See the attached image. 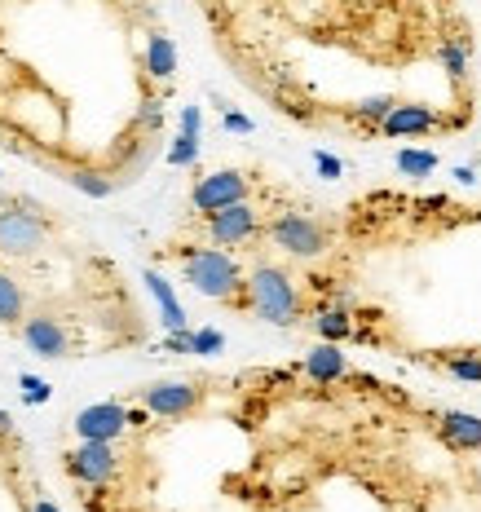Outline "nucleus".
Instances as JSON below:
<instances>
[{"instance_id":"obj_1","label":"nucleus","mask_w":481,"mask_h":512,"mask_svg":"<svg viewBox=\"0 0 481 512\" xmlns=\"http://www.w3.org/2000/svg\"><path fill=\"white\" fill-rule=\"evenodd\" d=\"M181 261V279L195 287L208 301H221L230 309H243L248 314V270L239 265V256L226 248H181L173 252Z\"/></svg>"},{"instance_id":"obj_2","label":"nucleus","mask_w":481,"mask_h":512,"mask_svg":"<svg viewBox=\"0 0 481 512\" xmlns=\"http://www.w3.org/2000/svg\"><path fill=\"white\" fill-rule=\"evenodd\" d=\"M248 314L274 327H296L305 318V287L287 265L261 261L248 270Z\"/></svg>"},{"instance_id":"obj_3","label":"nucleus","mask_w":481,"mask_h":512,"mask_svg":"<svg viewBox=\"0 0 481 512\" xmlns=\"http://www.w3.org/2000/svg\"><path fill=\"white\" fill-rule=\"evenodd\" d=\"M53 234V217L40 204H31L23 195L0 199V256H36Z\"/></svg>"},{"instance_id":"obj_4","label":"nucleus","mask_w":481,"mask_h":512,"mask_svg":"<svg viewBox=\"0 0 481 512\" xmlns=\"http://www.w3.org/2000/svg\"><path fill=\"white\" fill-rule=\"evenodd\" d=\"M265 243L279 248L292 261H318V256L331 252L336 243V230L327 221L309 217V212H274L270 226H265Z\"/></svg>"},{"instance_id":"obj_5","label":"nucleus","mask_w":481,"mask_h":512,"mask_svg":"<svg viewBox=\"0 0 481 512\" xmlns=\"http://www.w3.org/2000/svg\"><path fill=\"white\" fill-rule=\"evenodd\" d=\"M261 186H265V177L252 173V168H217V173H203L195 186H190V208H195L199 217H208V212L248 204V199H256Z\"/></svg>"},{"instance_id":"obj_6","label":"nucleus","mask_w":481,"mask_h":512,"mask_svg":"<svg viewBox=\"0 0 481 512\" xmlns=\"http://www.w3.org/2000/svg\"><path fill=\"white\" fill-rule=\"evenodd\" d=\"M265 226H270V217H265V208L256 204V199L234 204V208H221V212H208V217H203V234H208V243L212 248H226V252H239V248H248V243H261Z\"/></svg>"},{"instance_id":"obj_7","label":"nucleus","mask_w":481,"mask_h":512,"mask_svg":"<svg viewBox=\"0 0 481 512\" xmlns=\"http://www.w3.org/2000/svg\"><path fill=\"white\" fill-rule=\"evenodd\" d=\"M62 473H67L71 482L89 486V490L115 486L124 473L120 442H76L71 451H62Z\"/></svg>"},{"instance_id":"obj_8","label":"nucleus","mask_w":481,"mask_h":512,"mask_svg":"<svg viewBox=\"0 0 481 512\" xmlns=\"http://www.w3.org/2000/svg\"><path fill=\"white\" fill-rule=\"evenodd\" d=\"M23 345L40 358H71L80 349V332L67 314H53V309H31L27 323L18 327Z\"/></svg>"},{"instance_id":"obj_9","label":"nucleus","mask_w":481,"mask_h":512,"mask_svg":"<svg viewBox=\"0 0 481 512\" xmlns=\"http://www.w3.org/2000/svg\"><path fill=\"white\" fill-rule=\"evenodd\" d=\"M203 384L199 380H159L137 389V402L155 415V420H190L203 407Z\"/></svg>"},{"instance_id":"obj_10","label":"nucleus","mask_w":481,"mask_h":512,"mask_svg":"<svg viewBox=\"0 0 481 512\" xmlns=\"http://www.w3.org/2000/svg\"><path fill=\"white\" fill-rule=\"evenodd\" d=\"M71 429H76L80 442H120L133 424H128L124 402H93V407L71 415Z\"/></svg>"},{"instance_id":"obj_11","label":"nucleus","mask_w":481,"mask_h":512,"mask_svg":"<svg viewBox=\"0 0 481 512\" xmlns=\"http://www.w3.org/2000/svg\"><path fill=\"white\" fill-rule=\"evenodd\" d=\"M442 128H451V124H446V115L437 111V106L398 102V106L389 111V120H384L376 133H380V137H429V133H442Z\"/></svg>"},{"instance_id":"obj_12","label":"nucleus","mask_w":481,"mask_h":512,"mask_svg":"<svg viewBox=\"0 0 481 512\" xmlns=\"http://www.w3.org/2000/svg\"><path fill=\"white\" fill-rule=\"evenodd\" d=\"M437 437H442L451 451L473 455V451H481V415H473V411H442L437 415Z\"/></svg>"},{"instance_id":"obj_13","label":"nucleus","mask_w":481,"mask_h":512,"mask_svg":"<svg viewBox=\"0 0 481 512\" xmlns=\"http://www.w3.org/2000/svg\"><path fill=\"white\" fill-rule=\"evenodd\" d=\"M301 371L314 384H331V380H345L349 376V358L340 354V345H331V340H323V345H314L301 362Z\"/></svg>"},{"instance_id":"obj_14","label":"nucleus","mask_w":481,"mask_h":512,"mask_svg":"<svg viewBox=\"0 0 481 512\" xmlns=\"http://www.w3.org/2000/svg\"><path fill=\"white\" fill-rule=\"evenodd\" d=\"M429 362L442 367L451 380L481 384V349H429Z\"/></svg>"},{"instance_id":"obj_15","label":"nucleus","mask_w":481,"mask_h":512,"mask_svg":"<svg viewBox=\"0 0 481 512\" xmlns=\"http://www.w3.org/2000/svg\"><path fill=\"white\" fill-rule=\"evenodd\" d=\"M146 287H151V296H155V305H159V318H164L168 332H186V309H181L173 283H168L159 270H146Z\"/></svg>"},{"instance_id":"obj_16","label":"nucleus","mask_w":481,"mask_h":512,"mask_svg":"<svg viewBox=\"0 0 481 512\" xmlns=\"http://www.w3.org/2000/svg\"><path fill=\"white\" fill-rule=\"evenodd\" d=\"M173 71H177V49H173V40H168L164 31H151V36H146V76L173 80Z\"/></svg>"},{"instance_id":"obj_17","label":"nucleus","mask_w":481,"mask_h":512,"mask_svg":"<svg viewBox=\"0 0 481 512\" xmlns=\"http://www.w3.org/2000/svg\"><path fill=\"white\" fill-rule=\"evenodd\" d=\"M27 323V296L14 274L0 270V327H23Z\"/></svg>"},{"instance_id":"obj_18","label":"nucleus","mask_w":481,"mask_h":512,"mask_svg":"<svg viewBox=\"0 0 481 512\" xmlns=\"http://www.w3.org/2000/svg\"><path fill=\"white\" fill-rule=\"evenodd\" d=\"M314 332H318V340H331V345H340V340H349L358 327H354V318H349V309L323 305V309H314Z\"/></svg>"},{"instance_id":"obj_19","label":"nucleus","mask_w":481,"mask_h":512,"mask_svg":"<svg viewBox=\"0 0 481 512\" xmlns=\"http://www.w3.org/2000/svg\"><path fill=\"white\" fill-rule=\"evenodd\" d=\"M393 106H398V98H393V93H376V98H362L349 115H354V120H358L362 128H367V133H376V128H380L384 120H389Z\"/></svg>"},{"instance_id":"obj_20","label":"nucleus","mask_w":481,"mask_h":512,"mask_svg":"<svg viewBox=\"0 0 481 512\" xmlns=\"http://www.w3.org/2000/svg\"><path fill=\"white\" fill-rule=\"evenodd\" d=\"M437 58H442L446 76H451V80H464V71H468V36H464V40L446 36L442 45H437Z\"/></svg>"},{"instance_id":"obj_21","label":"nucleus","mask_w":481,"mask_h":512,"mask_svg":"<svg viewBox=\"0 0 481 512\" xmlns=\"http://www.w3.org/2000/svg\"><path fill=\"white\" fill-rule=\"evenodd\" d=\"M67 181L80 190V195H89V199H106V195L115 190V186H111V177L98 173V168H71Z\"/></svg>"},{"instance_id":"obj_22","label":"nucleus","mask_w":481,"mask_h":512,"mask_svg":"<svg viewBox=\"0 0 481 512\" xmlns=\"http://www.w3.org/2000/svg\"><path fill=\"white\" fill-rule=\"evenodd\" d=\"M398 173L402 177H429V173H437V155L433 151H398Z\"/></svg>"},{"instance_id":"obj_23","label":"nucleus","mask_w":481,"mask_h":512,"mask_svg":"<svg viewBox=\"0 0 481 512\" xmlns=\"http://www.w3.org/2000/svg\"><path fill=\"white\" fill-rule=\"evenodd\" d=\"M199 159V133H181L173 146H168V164L173 168H190Z\"/></svg>"},{"instance_id":"obj_24","label":"nucleus","mask_w":481,"mask_h":512,"mask_svg":"<svg viewBox=\"0 0 481 512\" xmlns=\"http://www.w3.org/2000/svg\"><path fill=\"white\" fill-rule=\"evenodd\" d=\"M18 384H23V402H27V407H45V402L53 398V384L40 380V376H31V371H23Z\"/></svg>"},{"instance_id":"obj_25","label":"nucleus","mask_w":481,"mask_h":512,"mask_svg":"<svg viewBox=\"0 0 481 512\" xmlns=\"http://www.w3.org/2000/svg\"><path fill=\"white\" fill-rule=\"evenodd\" d=\"M190 349H195V354H221V349H226V336L217 332V327H199V332H190Z\"/></svg>"},{"instance_id":"obj_26","label":"nucleus","mask_w":481,"mask_h":512,"mask_svg":"<svg viewBox=\"0 0 481 512\" xmlns=\"http://www.w3.org/2000/svg\"><path fill=\"white\" fill-rule=\"evenodd\" d=\"M314 168H318V173H323L327 181H336L340 173H345V164H340L336 155H327V151H314Z\"/></svg>"},{"instance_id":"obj_27","label":"nucleus","mask_w":481,"mask_h":512,"mask_svg":"<svg viewBox=\"0 0 481 512\" xmlns=\"http://www.w3.org/2000/svg\"><path fill=\"white\" fill-rule=\"evenodd\" d=\"M226 133H243V137H248L252 120H248V115H239V111H226Z\"/></svg>"},{"instance_id":"obj_28","label":"nucleus","mask_w":481,"mask_h":512,"mask_svg":"<svg viewBox=\"0 0 481 512\" xmlns=\"http://www.w3.org/2000/svg\"><path fill=\"white\" fill-rule=\"evenodd\" d=\"M168 349H173V354H195V349H190V327L186 332H168Z\"/></svg>"},{"instance_id":"obj_29","label":"nucleus","mask_w":481,"mask_h":512,"mask_svg":"<svg viewBox=\"0 0 481 512\" xmlns=\"http://www.w3.org/2000/svg\"><path fill=\"white\" fill-rule=\"evenodd\" d=\"M199 124H203L199 106H186V111H181V133H199Z\"/></svg>"},{"instance_id":"obj_30","label":"nucleus","mask_w":481,"mask_h":512,"mask_svg":"<svg viewBox=\"0 0 481 512\" xmlns=\"http://www.w3.org/2000/svg\"><path fill=\"white\" fill-rule=\"evenodd\" d=\"M31 512H58V504L45 499V495H36V499H31Z\"/></svg>"},{"instance_id":"obj_31","label":"nucleus","mask_w":481,"mask_h":512,"mask_svg":"<svg viewBox=\"0 0 481 512\" xmlns=\"http://www.w3.org/2000/svg\"><path fill=\"white\" fill-rule=\"evenodd\" d=\"M9 429H14V420H9V411H0V437H9Z\"/></svg>"}]
</instances>
